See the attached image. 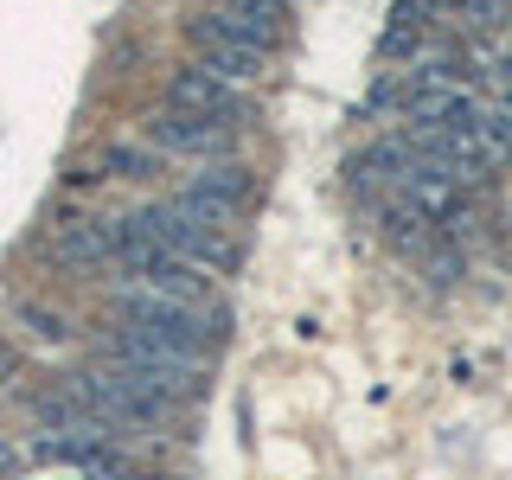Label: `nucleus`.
<instances>
[{"instance_id": "obj_1", "label": "nucleus", "mask_w": 512, "mask_h": 480, "mask_svg": "<svg viewBox=\"0 0 512 480\" xmlns=\"http://www.w3.org/2000/svg\"><path fill=\"white\" fill-rule=\"evenodd\" d=\"M116 327L148 346H167V352H186V359L212 365V352L231 333V314L218 301L192 308V301H167V295H148V288H116Z\"/></svg>"}, {"instance_id": "obj_2", "label": "nucleus", "mask_w": 512, "mask_h": 480, "mask_svg": "<svg viewBox=\"0 0 512 480\" xmlns=\"http://www.w3.org/2000/svg\"><path fill=\"white\" fill-rule=\"evenodd\" d=\"M186 39H192V52H199L205 71L224 77V84H237V90H250L256 77L269 71V58H276V52H263V45H250L244 32H231L218 13H199V20L186 26Z\"/></svg>"}, {"instance_id": "obj_3", "label": "nucleus", "mask_w": 512, "mask_h": 480, "mask_svg": "<svg viewBox=\"0 0 512 480\" xmlns=\"http://www.w3.org/2000/svg\"><path fill=\"white\" fill-rule=\"evenodd\" d=\"M148 148L180 154V160H231L237 154V128L212 116H186V109H160L148 122Z\"/></svg>"}, {"instance_id": "obj_4", "label": "nucleus", "mask_w": 512, "mask_h": 480, "mask_svg": "<svg viewBox=\"0 0 512 480\" xmlns=\"http://www.w3.org/2000/svg\"><path fill=\"white\" fill-rule=\"evenodd\" d=\"M167 109H186V116H212V122L244 128L250 96L237 90V84H224V77H212L199 58H192V64H180V71L167 77Z\"/></svg>"}, {"instance_id": "obj_5", "label": "nucleus", "mask_w": 512, "mask_h": 480, "mask_svg": "<svg viewBox=\"0 0 512 480\" xmlns=\"http://www.w3.org/2000/svg\"><path fill=\"white\" fill-rule=\"evenodd\" d=\"M52 263L64 269H109L116 263V244H109V218H64L52 224Z\"/></svg>"}, {"instance_id": "obj_6", "label": "nucleus", "mask_w": 512, "mask_h": 480, "mask_svg": "<svg viewBox=\"0 0 512 480\" xmlns=\"http://www.w3.org/2000/svg\"><path fill=\"white\" fill-rule=\"evenodd\" d=\"M378 218H384V237H391L397 250H429V244H436V224L416 212L404 192H384V199H378Z\"/></svg>"}, {"instance_id": "obj_7", "label": "nucleus", "mask_w": 512, "mask_h": 480, "mask_svg": "<svg viewBox=\"0 0 512 480\" xmlns=\"http://www.w3.org/2000/svg\"><path fill=\"white\" fill-rule=\"evenodd\" d=\"M192 192H212V199H224V205H237L244 212L250 205V192H256V180H250V167H237V160H205L199 173L186 180Z\"/></svg>"}, {"instance_id": "obj_8", "label": "nucleus", "mask_w": 512, "mask_h": 480, "mask_svg": "<svg viewBox=\"0 0 512 480\" xmlns=\"http://www.w3.org/2000/svg\"><path fill=\"white\" fill-rule=\"evenodd\" d=\"M20 327H26L39 346H71V340H77V327H71V320L52 314V308H39V301H20Z\"/></svg>"}, {"instance_id": "obj_9", "label": "nucleus", "mask_w": 512, "mask_h": 480, "mask_svg": "<svg viewBox=\"0 0 512 480\" xmlns=\"http://www.w3.org/2000/svg\"><path fill=\"white\" fill-rule=\"evenodd\" d=\"M103 180H154V148H109Z\"/></svg>"}, {"instance_id": "obj_10", "label": "nucleus", "mask_w": 512, "mask_h": 480, "mask_svg": "<svg viewBox=\"0 0 512 480\" xmlns=\"http://www.w3.org/2000/svg\"><path fill=\"white\" fill-rule=\"evenodd\" d=\"M423 276L436 282V288H448V282L461 276V250H455V244H442V231H436V244L423 250Z\"/></svg>"}, {"instance_id": "obj_11", "label": "nucleus", "mask_w": 512, "mask_h": 480, "mask_svg": "<svg viewBox=\"0 0 512 480\" xmlns=\"http://www.w3.org/2000/svg\"><path fill=\"white\" fill-rule=\"evenodd\" d=\"M13 468H20V448H7V442H0V480H7Z\"/></svg>"}, {"instance_id": "obj_12", "label": "nucleus", "mask_w": 512, "mask_h": 480, "mask_svg": "<svg viewBox=\"0 0 512 480\" xmlns=\"http://www.w3.org/2000/svg\"><path fill=\"white\" fill-rule=\"evenodd\" d=\"M77 480H84V474H77Z\"/></svg>"}]
</instances>
